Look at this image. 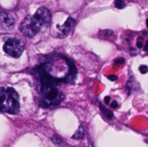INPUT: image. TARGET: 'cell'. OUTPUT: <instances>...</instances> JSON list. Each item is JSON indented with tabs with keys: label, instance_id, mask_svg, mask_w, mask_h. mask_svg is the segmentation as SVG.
<instances>
[{
	"label": "cell",
	"instance_id": "1",
	"mask_svg": "<svg viewBox=\"0 0 148 147\" xmlns=\"http://www.w3.org/2000/svg\"><path fill=\"white\" fill-rule=\"evenodd\" d=\"M0 112L10 114H17L20 112L19 95L14 88H0Z\"/></svg>",
	"mask_w": 148,
	"mask_h": 147
},
{
	"label": "cell",
	"instance_id": "2",
	"mask_svg": "<svg viewBox=\"0 0 148 147\" xmlns=\"http://www.w3.org/2000/svg\"><path fill=\"white\" fill-rule=\"evenodd\" d=\"M41 105L44 107H51L59 105L63 100V94L56 88V84L50 82L40 83Z\"/></svg>",
	"mask_w": 148,
	"mask_h": 147
},
{
	"label": "cell",
	"instance_id": "3",
	"mask_svg": "<svg viewBox=\"0 0 148 147\" xmlns=\"http://www.w3.org/2000/svg\"><path fill=\"white\" fill-rule=\"evenodd\" d=\"M42 27H44L43 24L34 15H29L22 20L19 26V29L22 34L26 37L33 38L40 32Z\"/></svg>",
	"mask_w": 148,
	"mask_h": 147
},
{
	"label": "cell",
	"instance_id": "4",
	"mask_svg": "<svg viewBox=\"0 0 148 147\" xmlns=\"http://www.w3.org/2000/svg\"><path fill=\"white\" fill-rule=\"evenodd\" d=\"M3 49L8 55L13 58H18L22 55L24 50V43L17 37H12L6 40Z\"/></svg>",
	"mask_w": 148,
	"mask_h": 147
},
{
	"label": "cell",
	"instance_id": "5",
	"mask_svg": "<svg viewBox=\"0 0 148 147\" xmlns=\"http://www.w3.org/2000/svg\"><path fill=\"white\" fill-rule=\"evenodd\" d=\"M75 20L72 17H68L65 23L62 25H57V36L58 37H66L75 28Z\"/></svg>",
	"mask_w": 148,
	"mask_h": 147
},
{
	"label": "cell",
	"instance_id": "6",
	"mask_svg": "<svg viewBox=\"0 0 148 147\" xmlns=\"http://www.w3.org/2000/svg\"><path fill=\"white\" fill-rule=\"evenodd\" d=\"M15 24L14 16L7 11H0V30H8Z\"/></svg>",
	"mask_w": 148,
	"mask_h": 147
},
{
	"label": "cell",
	"instance_id": "7",
	"mask_svg": "<svg viewBox=\"0 0 148 147\" xmlns=\"http://www.w3.org/2000/svg\"><path fill=\"white\" fill-rule=\"evenodd\" d=\"M34 16L43 24V26H48L50 23L51 19H52L50 11L45 7H40L36 11Z\"/></svg>",
	"mask_w": 148,
	"mask_h": 147
},
{
	"label": "cell",
	"instance_id": "8",
	"mask_svg": "<svg viewBox=\"0 0 148 147\" xmlns=\"http://www.w3.org/2000/svg\"><path fill=\"white\" fill-rule=\"evenodd\" d=\"M99 106H100V108H101L102 113H103L107 118H108V119H112V118H113L114 114H113V113H112L111 111H109L108 108H106L101 103H99Z\"/></svg>",
	"mask_w": 148,
	"mask_h": 147
},
{
	"label": "cell",
	"instance_id": "9",
	"mask_svg": "<svg viewBox=\"0 0 148 147\" xmlns=\"http://www.w3.org/2000/svg\"><path fill=\"white\" fill-rule=\"evenodd\" d=\"M83 137H84V130H83L82 126H81L79 127V129L76 131V133L73 135V139H83Z\"/></svg>",
	"mask_w": 148,
	"mask_h": 147
},
{
	"label": "cell",
	"instance_id": "10",
	"mask_svg": "<svg viewBox=\"0 0 148 147\" xmlns=\"http://www.w3.org/2000/svg\"><path fill=\"white\" fill-rule=\"evenodd\" d=\"M114 35V32L110 29H103L100 31V36H105V37H110Z\"/></svg>",
	"mask_w": 148,
	"mask_h": 147
},
{
	"label": "cell",
	"instance_id": "11",
	"mask_svg": "<svg viewBox=\"0 0 148 147\" xmlns=\"http://www.w3.org/2000/svg\"><path fill=\"white\" fill-rule=\"evenodd\" d=\"M51 139H52V141L54 142V144H55V145L59 146H63V141L62 140V139H60V137H59V136L55 135Z\"/></svg>",
	"mask_w": 148,
	"mask_h": 147
},
{
	"label": "cell",
	"instance_id": "12",
	"mask_svg": "<svg viewBox=\"0 0 148 147\" xmlns=\"http://www.w3.org/2000/svg\"><path fill=\"white\" fill-rule=\"evenodd\" d=\"M114 6L117 9H123L126 6V3L124 0H115L114 2Z\"/></svg>",
	"mask_w": 148,
	"mask_h": 147
},
{
	"label": "cell",
	"instance_id": "13",
	"mask_svg": "<svg viewBox=\"0 0 148 147\" xmlns=\"http://www.w3.org/2000/svg\"><path fill=\"white\" fill-rule=\"evenodd\" d=\"M124 63H125V59L122 58V57H119V58L114 60V65L115 66H119V65H121V64H124Z\"/></svg>",
	"mask_w": 148,
	"mask_h": 147
},
{
	"label": "cell",
	"instance_id": "14",
	"mask_svg": "<svg viewBox=\"0 0 148 147\" xmlns=\"http://www.w3.org/2000/svg\"><path fill=\"white\" fill-rule=\"evenodd\" d=\"M139 69H140V72L141 74H147L148 72V67L147 66H146V65H141V66H140Z\"/></svg>",
	"mask_w": 148,
	"mask_h": 147
},
{
	"label": "cell",
	"instance_id": "15",
	"mask_svg": "<svg viewBox=\"0 0 148 147\" xmlns=\"http://www.w3.org/2000/svg\"><path fill=\"white\" fill-rule=\"evenodd\" d=\"M118 103L116 102V101H113L112 103H111V107H113V108H117L118 107Z\"/></svg>",
	"mask_w": 148,
	"mask_h": 147
},
{
	"label": "cell",
	"instance_id": "16",
	"mask_svg": "<svg viewBox=\"0 0 148 147\" xmlns=\"http://www.w3.org/2000/svg\"><path fill=\"white\" fill-rule=\"evenodd\" d=\"M108 79L110 80V81H116L117 80V76L116 75H109L108 76Z\"/></svg>",
	"mask_w": 148,
	"mask_h": 147
},
{
	"label": "cell",
	"instance_id": "17",
	"mask_svg": "<svg viewBox=\"0 0 148 147\" xmlns=\"http://www.w3.org/2000/svg\"><path fill=\"white\" fill-rule=\"evenodd\" d=\"M105 102H106V104H108L109 102H110V97L109 96H107V97H105Z\"/></svg>",
	"mask_w": 148,
	"mask_h": 147
},
{
	"label": "cell",
	"instance_id": "18",
	"mask_svg": "<svg viewBox=\"0 0 148 147\" xmlns=\"http://www.w3.org/2000/svg\"><path fill=\"white\" fill-rule=\"evenodd\" d=\"M137 46H138V48H142V40L140 41H140L138 40V42H137Z\"/></svg>",
	"mask_w": 148,
	"mask_h": 147
},
{
	"label": "cell",
	"instance_id": "19",
	"mask_svg": "<svg viewBox=\"0 0 148 147\" xmlns=\"http://www.w3.org/2000/svg\"><path fill=\"white\" fill-rule=\"evenodd\" d=\"M145 49H146V51H147L148 52V41L147 42V43H146V48H145Z\"/></svg>",
	"mask_w": 148,
	"mask_h": 147
}]
</instances>
